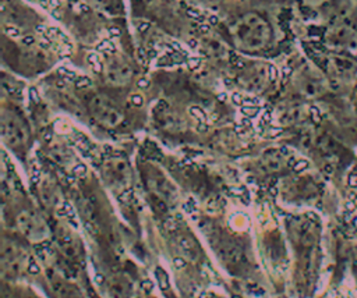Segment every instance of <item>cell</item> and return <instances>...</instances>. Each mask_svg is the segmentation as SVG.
I'll list each match as a JSON object with an SVG mask.
<instances>
[{
	"mask_svg": "<svg viewBox=\"0 0 357 298\" xmlns=\"http://www.w3.org/2000/svg\"><path fill=\"white\" fill-rule=\"evenodd\" d=\"M80 9H81L82 11H89V7H88L87 4H81V6H80Z\"/></svg>",
	"mask_w": 357,
	"mask_h": 298,
	"instance_id": "obj_34",
	"label": "cell"
},
{
	"mask_svg": "<svg viewBox=\"0 0 357 298\" xmlns=\"http://www.w3.org/2000/svg\"><path fill=\"white\" fill-rule=\"evenodd\" d=\"M174 266L177 269H182V267L186 266V262H184L183 258H174Z\"/></svg>",
	"mask_w": 357,
	"mask_h": 298,
	"instance_id": "obj_18",
	"label": "cell"
},
{
	"mask_svg": "<svg viewBox=\"0 0 357 298\" xmlns=\"http://www.w3.org/2000/svg\"><path fill=\"white\" fill-rule=\"evenodd\" d=\"M190 112H191V114H193L194 117H197L198 120H201L202 123H205V114H204V112H202L200 107H197V106L191 107V109H190Z\"/></svg>",
	"mask_w": 357,
	"mask_h": 298,
	"instance_id": "obj_10",
	"label": "cell"
},
{
	"mask_svg": "<svg viewBox=\"0 0 357 298\" xmlns=\"http://www.w3.org/2000/svg\"><path fill=\"white\" fill-rule=\"evenodd\" d=\"M236 65H237V68H243V67H244V63H243V61H237Z\"/></svg>",
	"mask_w": 357,
	"mask_h": 298,
	"instance_id": "obj_36",
	"label": "cell"
},
{
	"mask_svg": "<svg viewBox=\"0 0 357 298\" xmlns=\"http://www.w3.org/2000/svg\"><path fill=\"white\" fill-rule=\"evenodd\" d=\"M131 77V70L129 65H110V68L108 70V80L113 84H123L126 81H129V78Z\"/></svg>",
	"mask_w": 357,
	"mask_h": 298,
	"instance_id": "obj_4",
	"label": "cell"
},
{
	"mask_svg": "<svg viewBox=\"0 0 357 298\" xmlns=\"http://www.w3.org/2000/svg\"><path fill=\"white\" fill-rule=\"evenodd\" d=\"M233 102L237 103V105H241V102H243L241 95H240V94H233Z\"/></svg>",
	"mask_w": 357,
	"mask_h": 298,
	"instance_id": "obj_26",
	"label": "cell"
},
{
	"mask_svg": "<svg viewBox=\"0 0 357 298\" xmlns=\"http://www.w3.org/2000/svg\"><path fill=\"white\" fill-rule=\"evenodd\" d=\"M200 31H201V33H208L209 32V25L208 24H201L200 25Z\"/></svg>",
	"mask_w": 357,
	"mask_h": 298,
	"instance_id": "obj_28",
	"label": "cell"
},
{
	"mask_svg": "<svg viewBox=\"0 0 357 298\" xmlns=\"http://www.w3.org/2000/svg\"><path fill=\"white\" fill-rule=\"evenodd\" d=\"M91 84V81H89V78H87V77H82V78H80L78 81L76 82V85H77V88H85V86H88Z\"/></svg>",
	"mask_w": 357,
	"mask_h": 298,
	"instance_id": "obj_13",
	"label": "cell"
},
{
	"mask_svg": "<svg viewBox=\"0 0 357 298\" xmlns=\"http://www.w3.org/2000/svg\"><path fill=\"white\" fill-rule=\"evenodd\" d=\"M28 269H29V272H31V273H38V272H39V267L36 266L33 262L29 263V267H28Z\"/></svg>",
	"mask_w": 357,
	"mask_h": 298,
	"instance_id": "obj_30",
	"label": "cell"
},
{
	"mask_svg": "<svg viewBox=\"0 0 357 298\" xmlns=\"http://www.w3.org/2000/svg\"><path fill=\"white\" fill-rule=\"evenodd\" d=\"M218 21H219V20H218L216 15H211V17L208 18V24H209V25H216Z\"/></svg>",
	"mask_w": 357,
	"mask_h": 298,
	"instance_id": "obj_27",
	"label": "cell"
},
{
	"mask_svg": "<svg viewBox=\"0 0 357 298\" xmlns=\"http://www.w3.org/2000/svg\"><path fill=\"white\" fill-rule=\"evenodd\" d=\"M56 86H57V88H63V86H64V82H63V81H59V82L56 84Z\"/></svg>",
	"mask_w": 357,
	"mask_h": 298,
	"instance_id": "obj_37",
	"label": "cell"
},
{
	"mask_svg": "<svg viewBox=\"0 0 357 298\" xmlns=\"http://www.w3.org/2000/svg\"><path fill=\"white\" fill-rule=\"evenodd\" d=\"M1 131H3V137L7 139V141H9V144L13 145V146H15V145L21 144L22 141H25V138H27L25 131H24L20 126H17L13 120L7 121V120L4 118Z\"/></svg>",
	"mask_w": 357,
	"mask_h": 298,
	"instance_id": "obj_3",
	"label": "cell"
},
{
	"mask_svg": "<svg viewBox=\"0 0 357 298\" xmlns=\"http://www.w3.org/2000/svg\"><path fill=\"white\" fill-rule=\"evenodd\" d=\"M177 244H179V247L183 249V252L187 256H190L191 259L197 258V255H198L197 244H195V241L191 237H188V235H180L177 238Z\"/></svg>",
	"mask_w": 357,
	"mask_h": 298,
	"instance_id": "obj_6",
	"label": "cell"
},
{
	"mask_svg": "<svg viewBox=\"0 0 357 298\" xmlns=\"http://www.w3.org/2000/svg\"><path fill=\"white\" fill-rule=\"evenodd\" d=\"M220 254L223 256V259L227 263H233L236 265L243 259V251L238 245L233 244V243H226L222 245L220 248Z\"/></svg>",
	"mask_w": 357,
	"mask_h": 298,
	"instance_id": "obj_5",
	"label": "cell"
},
{
	"mask_svg": "<svg viewBox=\"0 0 357 298\" xmlns=\"http://www.w3.org/2000/svg\"><path fill=\"white\" fill-rule=\"evenodd\" d=\"M241 112H243V114H246L247 117H253V116H255L257 113H258V109L255 106H246L241 109Z\"/></svg>",
	"mask_w": 357,
	"mask_h": 298,
	"instance_id": "obj_11",
	"label": "cell"
},
{
	"mask_svg": "<svg viewBox=\"0 0 357 298\" xmlns=\"http://www.w3.org/2000/svg\"><path fill=\"white\" fill-rule=\"evenodd\" d=\"M269 77H271V80H272V81L276 78V70H275V67H273V65H269Z\"/></svg>",
	"mask_w": 357,
	"mask_h": 298,
	"instance_id": "obj_29",
	"label": "cell"
},
{
	"mask_svg": "<svg viewBox=\"0 0 357 298\" xmlns=\"http://www.w3.org/2000/svg\"><path fill=\"white\" fill-rule=\"evenodd\" d=\"M17 226L22 234L32 241L42 240L46 233V227L42 219L31 210H24L17 216Z\"/></svg>",
	"mask_w": 357,
	"mask_h": 298,
	"instance_id": "obj_2",
	"label": "cell"
},
{
	"mask_svg": "<svg viewBox=\"0 0 357 298\" xmlns=\"http://www.w3.org/2000/svg\"><path fill=\"white\" fill-rule=\"evenodd\" d=\"M200 63H201V59H198V57H191V59H188V61H187V64H188L190 68H197V67L200 65Z\"/></svg>",
	"mask_w": 357,
	"mask_h": 298,
	"instance_id": "obj_14",
	"label": "cell"
},
{
	"mask_svg": "<svg viewBox=\"0 0 357 298\" xmlns=\"http://www.w3.org/2000/svg\"><path fill=\"white\" fill-rule=\"evenodd\" d=\"M198 298H206V295H205V294H202L201 297H198Z\"/></svg>",
	"mask_w": 357,
	"mask_h": 298,
	"instance_id": "obj_38",
	"label": "cell"
},
{
	"mask_svg": "<svg viewBox=\"0 0 357 298\" xmlns=\"http://www.w3.org/2000/svg\"><path fill=\"white\" fill-rule=\"evenodd\" d=\"M74 173L78 174V176H84V174H85V166H84V164H78V166H76V167H74Z\"/></svg>",
	"mask_w": 357,
	"mask_h": 298,
	"instance_id": "obj_17",
	"label": "cell"
},
{
	"mask_svg": "<svg viewBox=\"0 0 357 298\" xmlns=\"http://www.w3.org/2000/svg\"><path fill=\"white\" fill-rule=\"evenodd\" d=\"M142 287H144V290H147V291H151L152 287H153V284H152L149 280H144V281H142Z\"/></svg>",
	"mask_w": 357,
	"mask_h": 298,
	"instance_id": "obj_23",
	"label": "cell"
},
{
	"mask_svg": "<svg viewBox=\"0 0 357 298\" xmlns=\"http://www.w3.org/2000/svg\"><path fill=\"white\" fill-rule=\"evenodd\" d=\"M59 73H60V74H64L68 80L76 78V73H74V71H70V70H67V68H59Z\"/></svg>",
	"mask_w": 357,
	"mask_h": 298,
	"instance_id": "obj_15",
	"label": "cell"
},
{
	"mask_svg": "<svg viewBox=\"0 0 357 298\" xmlns=\"http://www.w3.org/2000/svg\"><path fill=\"white\" fill-rule=\"evenodd\" d=\"M96 49L99 52H116V47H115V45L113 43H110L108 39H105V41H102V42L99 43L96 46Z\"/></svg>",
	"mask_w": 357,
	"mask_h": 298,
	"instance_id": "obj_7",
	"label": "cell"
},
{
	"mask_svg": "<svg viewBox=\"0 0 357 298\" xmlns=\"http://www.w3.org/2000/svg\"><path fill=\"white\" fill-rule=\"evenodd\" d=\"M156 276H158V281H159V286L162 290H166V288L169 287V283H167V276L163 273L161 269H158L156 270Z\"/></svg>",
	"mask_w": 357,
	"mask_h": 298,
	"instance_id": "obj_8",
	"label": "cell"
},
{
	"mask_svg": "<svg viewBox=\"0 0 357 298\" xmlns=\"http://www.w3.org/2000/svg\"><path fill=\"white\" fill-rule=\"evenodd\" d=\"M89 107H91L92 116L102 126H106V127H116L124 118L119 110L115 106H112L110 102L103 96H95L91 100Z\"/></svg>",
	"mask_w": 357,
	"mask_h": 298,
	"instance_id": "obj_1",
	"label": "cell"
},
{
	"mask_svg": "<svg viewBox=\"0 0 357 298\" xmlns=\"http://www.w3.org/2000/svg\"><path fill=\"white\" fill-rule=\"evenodd\" d=\"M131 100H133V103L135 105V106H141L142 105V98L140 95H134L131 98Z\"/></svg>",
	"mask_w": 357,
	"mask_h": 298,
	"instance_id": "obj_20",
	"label": "cell"
},
{
	"mask_svg": "<svg viewBox=\"0 0 357 298\" xmlns=\"http://www.w3.org/2000/svg\"><path fill=\"white\" fill-rule=\"evenodd\" d=\"M6 32H7L9 35H11V36H18V33H20V31H18L17 28H14V27H7V28H6Z\"/></svg>",
	"mask_w": 357,
	"mask_h": 298,
	"instance_id": "obj_19",
	"label": "cell"
},
{
	"mask_svg": "<svg viewBox=\"0 0 357 298\" xmlns=\"http://www.w3.org/2000/svg\"><path fill=\"white\" fill-rule=\"evenodd\" d=\"M109 35H110V36H119L120 29L117 27H110V28H109Z\"/></svg>",
	"mask_w": 357,
	"mask_h": 298,
	"instance_id": "obj_21",
	"label": "cell"
},
{
	"mask_svg": "<svg viewBox=\"0 0 357 298\" xmlns=\"http://www.w3.org/2000/svg\"><path fill=\"white\" fill-rule=\"evenodd\" d=\"M187 15L190 17V18H193V20H200V21H202V17L200 15V13L194 9H188L187 10Z\"/></svg>",
	"mask_w": 357,
	"mask_h": 298,
	"instance_id": "obj_12",
	"label": "cell"
},
{
	"mask_svg": "<svg viewBox=\"0 0 357 298\" xmlns=\"http://www.w3.org/2000/svg\"><path fill=\"white\" fill-rule=\"evenodd\" d=\"M33 41H35V39H33V36H31V35H27V36L22 38V43H24V45H32Z\"/></svg>",
	"mask_w": 357,
	"mask_h": 298,
	"instance_id": "obj_22",
	"label": "cell"
},
{
	"mask_svg": "<svg viewBox=\"0 0 357 298\" xmlns=\"http://www.w3.org/2000/svg\"><path fill=\"white\" fill-rule=\"evenodd\" d=\"M48 4H49L48 0H41V6H42V7H48Z\"/></svg>",
	"mask_w": 357,
	"mask_h": 298,
	"instance_id": "obj_35",
	"label": "cell"
},
{
	"mask_svg": "<svg viewBox=\"0 0 357 298\" xmlns=\"http://www.w3.org/2000/svg\"><path fill=\"white\" fill-rule=\"evenodd\" d=\"M188 46H190L191 49H195V47H197V41H195V39H190V41H188Z\"/></svg>",
	"mask_w": 357,
	"mask_h": 298,
	"instance_id": "obj_32",
	"label": "cell"
},
{
	"mask_svg": "<svg viewBox=\"0 0 357 298\" xmlns=\"http://www.w3.org/2000/svg\"><path fill=\"white\" fill-rule=\"evenodd\" d=\"M149 27H151V24H149V22H147V21L140 22V24H138V31H140V32H145V31H148V29H149Z\"/></svg>",
	"mask_w": 357,
	"mask_h": 298,
	"instance_id": "obj_16",
	"label": "cell"
},
{
	"mask_svg": "<svg viewBox=\"0 0 357 298\" xmlns=\"http://www.w3.org/2000/svg\"><path fill=\"white\" fill-rule=\"evenodd\" d=\"M137 85H138V88H147V86L149 85V81H148L147 78H141Z\"/></svg>",
	"mask_w": 357,
	"mask_h": 298,
	"instance_id": "obj_24",
	"label": "cell"
},
{
	"mask_svg": "<svg viewBox=\"0 0 357 298\" xmlns=\"http://www.w3.org/2000/svg\"><path fill=\"white\" fill-rule=\"evenodd\" d=\"M148 56H149V57H156V56H158V52H155V50H149V52H148Z\"/></svg>",
	"mask_w": 357,
	"mask_h": 298,
	"instance_id": "obj_33",
	"label": "cell"
},
{
	"mask_svg": "<svg viewBox=\"0 0 357 298\" xmlns=\"http://www.w3.org/2000/svg\"><path fill=\"white\" fill-rule=\"evenodd\" d=\"M35 31L38 32V33H42V35H44L45 32H46V27H45V25H36Z\"/></svg>",
	"mask_w": 357,
	"mask_h": 298,
	"instance_id": "obj_31",
	"label": "cell"
},
{
	"mask_svg": "<svg viewBox=\"0 0 357 298\" xmlns=\"http://www.w3.org/2000/svg\"><path fill=\"white\" fill-rule=\"evenodd\" d=\"M88 60H89V63L94 65V70H95L96 73H99V71L102 70V65H100V63H99V57H98L95 53L89 54V56H88Z\"/></svg>",
	"mask_w": 357,
	"mask_h": 298,
	"instance_id": "obj_9",
	"label": "cell"
},
{
	"mask_svg": "<svg viewBox=\"0 0 357 298\" xmlns=\"http://www.w3.org/2000/svg\"><path fill=\"white\" fill-rule=\"evenodd\" d=\"M29 95H31V99L35 100L36 103L39 102V96H38V94H36V91H35V89H31V91H29Z\"/></svg>",
	"mask_w": 357,
	"mask_h": 298,
	"instance_id": "obj_25",
	"label": "cell"
}]
</instances>
